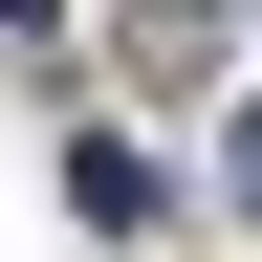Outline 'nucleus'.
<instances>
[{"mask_svg":"<svg viewBox=\"0 0 262 262\" xmlns=\"http://www.w3.org/2000/svg\"><path fill=\"white\" fill-rule=\"evenodd\" d=\"M219 175H241V219H262V110H241V153H219Z\"/></svg>","mask_w":262,"mask_h":262,"instance_id":"obj_1","label":"nucleus"}]
</instances>
